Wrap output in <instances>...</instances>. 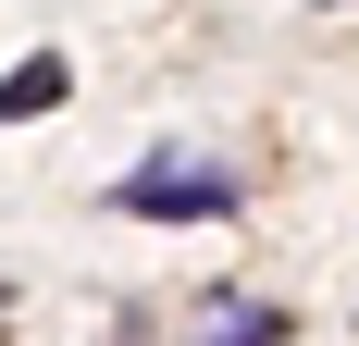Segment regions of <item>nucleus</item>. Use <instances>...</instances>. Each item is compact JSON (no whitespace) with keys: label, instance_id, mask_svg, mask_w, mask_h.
I'll use <instances>...</instances> for the list:
<instances>
[{"label":"nucleus","instance_id":"f257e3e1","mask_svg":"<svg viewBox=\"0 0 359 346\" xmlns=\"http://www.w3.org/2000/svg\"><path fill=\"white\" fill-rule=\"evenodd\" d=\"M236 198H248V186H236L223 161H137L124 186H111L124 223H236Z\"/></svg>","mask_w":359,"mask_h":346},{"label":"nucleus","instance_id":"f03ea898","mask_svg":"<svg viewBox=\"0 0 359 346\" xmlns=\"http://www.w3.org/2000/svg\"><path fill=\"white\" fill-rule=\"evenodd\" d=\"M62 99H74V74L50 62V50H37L25 74H0V124H37V111H62Z\"/></svg>","mask_w":359,"mask_h":346},{"label":"nucleus","instance_id":"7ed1b4c3","mask_svg":"<svg viewBox=\"0 0 359 346\" xmlns=\"http://www.w3.org/2000/svg\"><path fill=\"white\" fill-rule=\"evenodd\" d=\"M285 334H297V321L273 310V297H236V310H211V321H198V346H285Z\"/></svg>","mask_w":359,"mask_h":346}]
</instances>
